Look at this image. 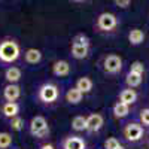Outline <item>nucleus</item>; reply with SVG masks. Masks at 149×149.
Segmentation results:
<instances>
[{
    "instance_id": "nucleus-16",
    "label": "nucleus",
    "mask_w": 149,
    "mask_h": 149,
    "mask_svg": "<svg viewBox=\"0 0 149 149\" xmlns=\"http://www.w3.org/2000/svg\"><path fill=\"white\" fill-rule=\"evenodd\" d=\"M72 54H73L74 58H85L86 55H88V46L73 43L72 45Z\"/></svg>"
},
{
    "instance_id": "nucleus-6",
    "label": "nucleus",
    "mask_w": 149,
    "mask_h": 149,
    "mask_svg": "<svg viewBox=\"0 0 149 149\" xmlns=\"http://www.w3.org/2000/svg\"><path fill=\"white\" fill-rule=\"evenodd\" d=\"M124 133H125V137L128 140L136 142V140H139L142 137L143 128H142V125H139V124H128V125L125 127V130H124Z\"/></svg>"
},
{
    "instance_id": "nucleus-7",
    "label": "nucleus",
    "mask_w": 149,
    "mask_h": 149,
    "mask_svg": "<svg viewBox=\"0 0 149 149\" xmlns=\"http://www.w3.org/2000/svg\"><path fill=\"white\" fill-rule=\"evenodd\" d=\"M3 95L8 102L10 103H15L17 98H19L21 95V88L17 85V84H9L5 86V90H3Z\"/></svg>"
},
{
    "instance_id": "nucleus-10",
    "label": "nucleus",
    "mask_w": 149,
    "mask_h": 149,
    "mask_svg": "<svg viewBox=\"0 0 149 149\" xmlns=\"http://www.w3.org/2000/svg\"><path fill=\"white\" fill-rule=\"evenodd\" d=\"M52 70H54V74H57V76H67L69 72H70V66H69L67 61L61 60V61H57L54 64Z\"/></svg>"
},
{
    "instance_id": "nucleus-17",
    "label": "nucleus",
    "mask_w": 149,
    "mask_h": 149,
    "mask_svg": "<svg viewBox=\"0 0 149 149\" xmlns=\"http://www.w3.org/2000/svg\"><path fill=\"white\" fill-rule=\"evenodd\" d=\"M143 39H145V33H143L142 30H139V29H133V30L130 31V34H128V40H130L133 45L142 43Z\"/></svg>"
},
{
    "instance_id": "nucleus-1",
    "label": "nucleus",
    "mask_w": 149,
    "mask_h": 149,
    "mask_svg": "<svg viewBox=\"0 0 149 149\" xmlns=\"http://www.w3.org/2000/svg\"><path fill=\"white\" fill-rule=\"evenodd\" d=\"M19 57V46L14 40H3L0 43V61L2 63H14Z\"/></svg>"
},
{
    "instance_id": "nucleus-14",
    "label": "nucleus",
    "mask_w": 149,
    "mask_h": 149,
    "mask_svg": "<svg viewBox=\"0 0 149 149\" xmlns=\"http://www.w3.org/2000/svg\"><path fill=\"white\" fill-rule=\"evenodd\" d=\"M5 78H6V81L9 84H15L21 78V70L18 67H9L6 70V73H5Z\"/></svg>"
},
{
    "instance_id": "nucleus-9",
    "label": "nucleus",
    "mask_w": 149,
    "mask_h": 149,
    "mask_svg": "<svg viewBox=\"0 0 149 149\" xmlns=\"http://www.w3.org/2000/svg\"><path fill=\"white\" fill-rule=\"evenodd\" d=\"M2 112L3 115L8 116V118H15L18 116V112H19V106L17 103H10V102H6L3 106H2Z\"/></svg>"
},
{
    "instance_id": "nucleus-11",
    "label": "nucleus",
    "mask_w": 149,
    "mask_h": 149,
    "mask_svg": "<svg viewBox=\"0 0 149 149\" xmlns=\"http://www.w3.org/2000/svg\"><path fill=\"white\" fill-rule=\"evenodd\" d=\"M136 98H137V94H136V91L131 90V88L124 90V91L121 93V103L127 104V106L133 104V103L136 102Z\"/></svg>"
},
{
    "instance_id": "nucleus-3",
    "label": "nucleus",
    "mask_w": 149,
    "mask_h": 149,
    "mask_svg": "<svg viewBox=\"0 0 149 149\" xmlns=\"http://www.w3.org/2000/svg\"><path fill=\"white\" fill-rule=\"evenodd\" d=\"M39 97H40V100L45 102V103H52L57 100V97H58V90H57V86L52 85V84H45L40 91H39Z\"/></svg>"
},
{
    "instance_id": "nucleus-15",
    "label": "nucleus",
    "mask_w": 149,
    "mask_h": 149,
    "mask_svg": "<svg viewBox=\"0 0 149 149\" xmlns=\"http://www.w3.org/2000/svg\"><path fill=\"white\" fill-rule=\"evenodd\" d=\"M76 88H78L82 94H84V93H90L91 88H93V81H91L90 78L84 76V78H81V79L76 82Z\"/></svg>"
},
{
    "instance_id": "nucleus-26",
    "label": "nucleus",
    "mask_w": 149,
    "mask_h": 149,
    "mask_svg": "<svg viewBox=\"0 0 149 149\" xmlns=\"http://www.w3.org/2000/svg\"><path fill=\"white\" fill-rule=\"evenodd\" d=\"M119 146V142L115 139V137H110V139H107L106 142H104V148L106 149H116Z\"/></svg>"
},
{
    "instance_id": "nucleus-28",
    "label": "nucleus",
    "mask_w": 149,
    "mask_h": 149,
    "mask_svg": "<svg viewBox=\"0 0 149 149\" xmlns=\"http://www.w3.org/2000/svg\"><path fill=\"white\" fill-rule=\"evenodd\" d=\"M118 6H121V8H127L128 5H130V0H124V2H119V0H116L115 2Z\"/></svg>"
},
{
    "instance_id": "nucleus-24",
    "label": "nucleus",
    "mask_w": 149,
    "mask_h": 149,
    "mask_svg": "<svg viewBox=\"0 0 149 149\" xmlns=\"http://www.w3.org/2000/svg\"><path fill=\"white\" fill-rule=\"evenodd\" d=\"M130 72H131V73H136V74H143L145 67H143V64L140 63V61H134V63L131 64Z\"/></svg>"
},
{
    "instance_id": "nucleus-23",
    "label": "nucleus",
    "mask_w": 149,
    "mask_h": 149,
    "mask_svg": "<svg viewBox=\"0 0 149 149\" xmlns=\"http://www.w3.org/2000/svg\"><path fill=\"white\" fill-rule=\"evenodd\" d=\"M22 125H24V121H22L19 116H15V118L10 119V127H12V130L19 131V130L22 128Z\"/></svg>"
},
{
    "instance_id": "nucleus-25",
    "label": "nucleus",
    "mask_w": 149,
    "mask_h": 149,
    "mask_svg": "<svg viewBox=\"0 0 149 149\" xmlns=\"http://www.w3.org/2000/svg\"><path fill=\"white\" fill-rule=\"evenodd\" d=\"M73 43H76V45H85V46H88L90 45V40H88V37L84 36V34H78V36H74V39H73Z\"/></svg>"
},
{
    "instance_id": "nucleus-13",
    "label": "nucleus",
    "mask_w": 149,
    "mask_h": 149,
    "mask_svg": "<svg viewBox=\"0 0 149 149\" xmlns=\"http://www.w3.org/2000/svg\"><path fill=\"white\" fill-rule=\"evenodd\" d=\"M42 60V52L39 51V49H27L26 51V61L30 64H36V63H39V61Z\"/></svg>"
},
{
    "instance_id": "nucleus-27",
    "label": "nucleus",
    "mask_w": 149,
    "mask_h": 149,
    "mask_svg": "<svg viewBox=\"0 0 149 149\" xmlns=\"http://www.w3.org/2000/svg\"><path fill=\"white\" fill-rule=\"evenodd\" d=\"M140 119L145 125H149V109H143L140 112Z\"/></svg>"
},
{
    "instance_id": "nucleus-30",
    "label": "nucleus",
    "mask_w": 149,
    "mask_h": 149,
    "mask_svg": "<svg viewBox=\"0 0 149 149\" xmlns=\"http://www.w3.org/2000/svg\"><path fill=\"white\" fill-rule=\"evenodd\" d=\"M116 149H124V146H121V145H119V146H118Z\"/></svg>"
},
{
    "instance_id": "nucleus-21",
    "label": "nucleus",
    "mask_w": 149,
    "mask_h": 149,
    "mask_svg": "<svg viewBox=\"0 0 149 149\" xmlns=\"http://www.w3.org/2000/svg\"><path fill=\"white\" fill-rule=\"evenodd\" d=\"M72 127L76 130V131L86 130V118H84V116H76V118H73Z\"/></svg>"
},
{
    "instance_id": "nucleus-2",
    "label": "nucleus",
    "mask_w": 149,
    "mask_h": 149,
    "mask_svg": "<svg viewBox=\"0 0 149 149\" xmlns=\"http://www.w3.org/2000/svg\"><path fill=\"white\" fill-rule=\"evenodd\" d=\"M30 131L34 137H39L43 139L48 136L49 133V127H48V122L43 116H34L30 122Z\"/></svg>"
},
{
    "instance_id": "nucleus-22",
    "label": "nucleus",
    "mask_w": 149,
    "mask_h": 149,
    "mask_svg": "<svg viewBox=\"0 0 149 149\" xmlns=\"http://www.w3.org/2000/svg\"><path fill=\"white\" fill-rule=\"evenodd\" d=\"M12 145V136L9 133H0V149H8Z\"/></svg>"
},
{
    "instance_id": "nucleus-29",
    "label": "nucleus",
    "mask_w": 149,
    "mask_h": 149,
    "mask_svg": "<svg viewBox=\"0 0 149 149\" xmlns=\"http://www.w3.org/2000/svg\"><path fill=\"white\" fill-rule=\"evenodd\" d=\"M40 149H54V146L52 145H42Z\"/></svg>"
},
{
    "instance_id": "nucleus-12",
    "label": "nucleus",
    "mask_w": 149,
    "mask_h": 149,
    "mask_svg": "<svg viewBox=\"0 0 149 149\" xmlns=\"http://www.w3.org/2000/svg\"><path fill=\"white\" fill-rule=\"evenodd\" d=\"M64 149H85V142L81 137H69L64 142Z\"/></svg>"
},
{
    "instance_id": "nucleus-18",
    "label": "nucleus",
    "mask_w": 149,
    "mask_h": 149,
    "mask_svg": "<svg viewBox=\"0 0 149 149\" xmlns=\"http://www.w3.org/2000/svg\"><path fill=\"white\" fill-rule=\"evenodd\" d=\"M66 98H67V102L72 103V104H76L82 100V93L78 90V88H70L66 94Z\"/></svg>"
},
{
    "instance_id": "nucleus-19",
    "label": "nucleus",
    "mask_w": 149,
    "mask_h": 149,
    "mask_svg": "<svg viewBox=\"0 0 149 149\" xmlns=\"http://www.w3.org/2000/svg\"><path fill=\"white\" fill-rule=\"evenodd\" d=\"M128 110H130V107H128L127 104L118 102V103L115 104V107H113V113H115L116 118H125V116L128 115Z\"/></svg>"
},
{
    "instance_id": "nucleus-8",
    "label": "nucleus",
    "mask_w": 149,
    "mask_h": 149,
    "mask_svg": "<svg viewBox=\"0 0 149 149\" xmlns=\"http://www.w3.org/2000/svg\"><path fill=\"white\" fill-rule=\"evenodd\" d=\"M103 125V116L100 113H93L86 118V130L90 131H98Z\"/></svg>"
},
{
    "instance_id": "nucleus-20",
    "label": "nucleus",
    "mask_w": 149,
    "mask_h": 149,
    "mask_svg": "<svg viewBox=\"0 0 149 149\" xmlns=\"http://www.w3.org/2000/svg\"><path fill=\"white\" fill-rule=\"evenodd\" d=\"M127 84L128 86H131V88H134V86H139L142 84V74H136V73H128L127 74Z\"/></svg>"
},
{
    "instance_id": "nucleus-4",
    "label": "nucleus",
    "mask_w": 149,
    "mask_h": 149,
    "mask_svg": "<svg viewBox=\"0 0 149 149\" xmlns=\"http://www.w3.org/2000/svg\"><path fill=\"white\" fill-rule=\"evenodd\" d=\"M121 69H122V60H121V57L112 54V55H107L104 58V70L107 73L113 74V73H118Z\"/></svg>"
},
{
    "instance_id": "nucleus-5",
    "label": "nucleus",
    "mask_w": 149,
    "mask_h": 149,
    "mask_svg": "<svg viewBox=\"0 0 149 149\" xmlns=\"http://www.w3.org/2000/svg\"><path fill=\"white\" fill-rule=\"evenodd\" d=\"M97 24H98V27H100L102 30L109 31V30L116 27V17L113 14H107V12H104V14H102L100 17H98Z\"/></svg>"
}]
</instances>
